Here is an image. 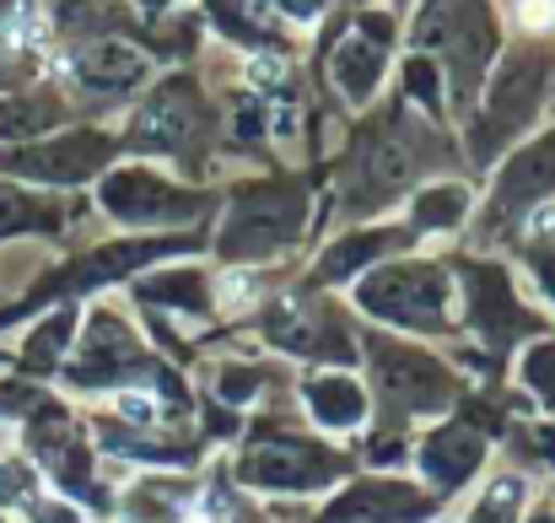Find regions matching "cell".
Wrapping results in <instances>:
<instances>
[{"mask_svg":"<svg viewBox=\"0 0 555 523\" xmlns=\"http://www.w3.org/2000/svg\"><path fill=\"white\" fill-rule=\"evenodd\" d=\"M524 22L529 27H545L551 22V0H524Z\"/></svg>","mask_w":555,"mask_h":523,"instance_id":"cell-1","label":"cell"},{"mask_svg":"<svg viewBox=\"0 0 555 523\" xmlns=\"http://www.w3.org/2000/svg\"><path fill=\"white\" fill-rule=\"evenodd\" d=\"M119 410H125V416H152V405L135 399V394H119Z\"/></svg>","mask_w":555,"mask_h":523,"instance_id":"cell-2","label":"cell"}]
</instances>
